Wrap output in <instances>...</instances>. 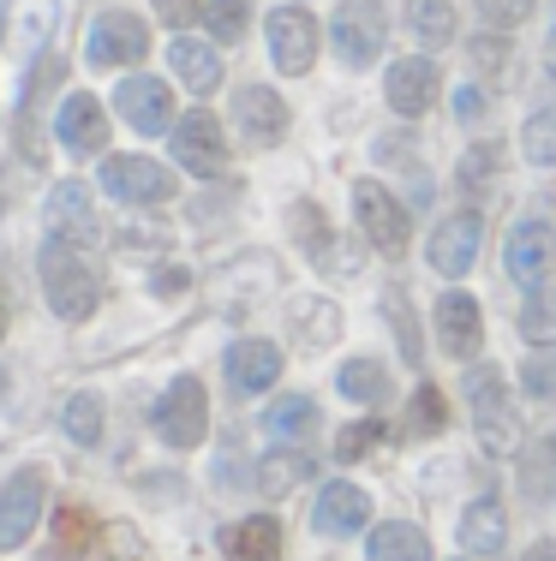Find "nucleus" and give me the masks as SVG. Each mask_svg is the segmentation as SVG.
I'll list each match as a JSON object with an SVG mask.
<instances>
[{"label":"nucleus","mask_w":556,"mask_h":561,"mask_svg":"<svg viewBox=\"0 0 556 561\" xmlns=\"http://www.w3.org/2000/svg\"><path fill=\"white\" fill-rule=\"evenodd\" d=\"M294 323H299V341H306V346H329V341H336V323H341V317H336V305L306 299V305L294 311Z\"/></svg>","instance_id":"nucleus-36"},{"label":"nucleus","mask_w":556,"mask_h":561,"mask_svg":"<svg viewBox=\"0 0 556 561\" xmlns=\"http://www.w3.org/2000/svg\"><path fill=\"white\" fill-rule=\"evenodd\" d=\"M90 538H97V514L90 507H78V502H66L60 514H55V556L60 561H78L90 550Z\"/></svg>","instance_id":"nucleus-28"},{"label":"nucleus","mask_w":556,"mask_h":561,"mask_svg":"<svg viewBox=\"0 0 556 561\" xmlns=\"http://www.w3.org/2000/svg\"><path fill=\"white\" fill-rule=\"evenodd\" d=\"M66 436L72 443H102V400L97 394H72L66 400Z\"/></svg>","instance_id":"nucleus-35"},{"label":"nucleus","mask_w":556,"mask_h":561,"mask_svg":"<svg viewBox=\"0 0 556 561\" xmlns=\"http://www.w3.org/2000/svg\"><path fill=\"white\" fill-rule=\"evenodd\" d=\"M521 335L533 346H556V287H538L521 305Z\"/></svg>","instance_id":"nucleus-32"},{"label":"nucleus","mask_w":556,"mask_h":561,"mask_svg":"<svg viewBox=\"0 0 556 561\" xmlns=\"http://www.w3.org/2000/svg\"><path fill=\"white\" fill-rule=\"evenodd\" d=\"M102 102L97 96H66L60 114H55V138L66 144L72 156H97L102 150Z\"/></svg>","instance_id":"nucleus-17"},{"label":"nucleus","mask_w":556,"mask_h":561,"mask_svg":"<svg viewBox=\"0 0 556 561\" xmlns=\"http://www.w3.org/2000/svg\"><path fill=\"white\" fill-rule=\"evenodd\" d=\"M48 233L72 239V245H90V239H97V216H90V197L78 180H66L48 192Z\"/></svg>","instance_id":"nucleus-20"},{"label":"nucleus","mask_w":556,"mask_h":561,"mask_svg":"<svg viewBox=\"0 0 556 561\" xmlns=\"http://www.w3.org/2000/svg\"><path fill=\"white\" fill-rule=\"evenodd\" d=\"M371 561H431V543L419 526L407 519H389V526L371 531Z\"/></svg>","instance_id":"nucleus-27"},{"label":"nucleus","mask_w":556,"mask_h":561,"mask_svg":"<svg viewBox=\"0 0 556 561\" xmlns=\"http://www.w3.org/2000/svg\"><path fill=\"white\" fill-rule=\"evenodd\" d=\"M551 466H556V436H551L545 448H538V460H533V478H526V484L538 490V484H545V472H551Z\"/></svg>","instance_id":"nucleus-45"},{"label":"nucleus","mask_w":556,"mask_h":561,"mask_svg":"<svg viewBox=\"0 0 556 561\" xmlns=\"http://www.w3.org/2000/svg\"><path fill=\"white\" fill-rule=\"evenodd\" d=\"M383 311L395 317V335H401L407 365H419V335H413V305H407V293H389V299H383Z\"/></svg>","instance_id":"nucleus-41"},{"label":"nucleus","mask_w":556,"mask_h":561,"mask_svg":"<svg viewBox=\"0 0 556 561\" xmlns=\"http://www.w3.org/2000/svg\"><path fill=\"white\" fill-rule=\"evenodd\" d=\"M436 341H443L449 358H479L485 323H479L473 293H443V299H436Z\"/></svg>","instance_id":"nucleus-13"},{"label":"nucleus","mask_w":556,"mask_h":561,"mask_svg":"<svg viewBox=\"0 0 556 561\" xmlns=\"http://www.w3.org/2000/svg\"><path fill=\"white\" fill-rule=\"evenodd\" d=\"M102 185H109V197L138 204V209L174 197V173L162 162H150V156H109V162H102Z\"/></svg>","instance_id":"nucleus-5"},{"label":"nucleus","mask_w":556,"mask_h":561,"mask_svg":"<svg viewBox=\"0 0 556 561\" xmlns=\"http://www.w3.org/2000/svg\"><path fill=\"white\" fill-rule=\"evenodd\" d=\"M43 293H48V305H55V317L84 323V317H97V305H102V270L84 257V245L48 239L43 245Z\"/></svg>","instance_id":"nucleus-1"},{"label":"nucleus","mask_w":556,"mask_h":561,"mask_svg":"<svg viewBox=\"0 0 556 561\" xmlns=\"http://www.w3.org/2000/svg\"><path fill=\"white\" fill-rule=\"evenodd\" d=\"M270 60L287 78H306L317 60V19L306 7H275L270 12Z\"/></svg>","instance_id":"nucleus-9"},{"label":"nucleus","mask_w":556,"mask_h":561,"mask_svg":"<svg viewBox=\"0 0 556 561\" xmlns=\"http://www.w3.org/2000/svg\"><path fill=\"white\" fill-rule=\"evenodd\" d=\"M329 43H336L341 66H371L383 55V7L377 0H348V7L336 12V24H329Z\"/></svg>","instance_id":"nucleus-6"},{"label":"nucleus","mask_w":556,"mask_h":561,"mask_svg":"<svg viewBox=\"0 0 556 561\" xmlns=\"http://www.w3.org/2000/svg\"><path fill=\"white\" fill-rule=\"evenodd\" d=\"M60 72L66 66L55 55H43L31 66V78H24V96H19V138L31 144V156H36V114H43V102H48V90L60 84Z\"/></svg>","instance_id":"nucleus-25"},{"label":"nucleus","mask_w":556,"mask_h":561,"mask_svg":"<svg viewBox=\"0 0 556 561\" xmlns=\"http://www.w3.org/2000/svg\"><path fill=\"white\" fill-rule=\"evenodd\" d=\"M479 12H485V24H502V31H509V24H521L526 12H533V0H479Z\"/></svg>","instance_id":"nucleus-42"},{"label":"nucleus","mask_w":556,"mask_h":561,"mask_svg":"<svg viewBox=\"0 0 556 561\" xmlns=\"http://www.w3.org/2000/svg\"><path fill=\"white\" fill-rule=\"evenodd\" d=\"M222 556L228 561H282V526L270 514H251V519H234L222 531Z\"/></svg>","instance_id":"nucleus-21"},{"label":"nucleus","mask_w":556,"mask_h":561,"mask_svg":"<svg viewBox=\"0 0 556 561\" xmlns=\"http://www.w3.org/2000/svg\"><path fill=\"white\" fill-rule=\"evenodd\" d=\"M275 377H282V353H275L270 341H234L228 346V382L240 394H263V389H275Z\"/></svg>","instance_id":"nucleus-16"},{"label":"nucleus","mask_w":556,"mask_h":561,"mask_svg":"<svg viewBox=\"0 0 556 561\" xmlns=\"http://www.w3.org/2000/svg\"><path fill=\"white\" fill-rule=\"evenodd\" d=\"M114 108H121L126 126H138V131H168L174 126V90L162 84V78H126L121 90H114Z\"/></svg>","instance_id":"nucleus-12"},{"label":"nucleus","mask_w":556,"mask_h":561,"mask_svg":"<svg viewBox=\"0 0 556 561\" xmlns=\"http://www.w3.org/2000/svg\"><path fill=\"white\" fill-rule=\"evenodd\" d=\"M545 66H551V78H556V36L545 43Z\"/></svg>","instance_id":"nucleus-48"},{"label":"nucleus","mask_w":556,"mask_h":561,"mask_svg":"<svg viewBox=\"0 0 556 561\" xmlns=\"http://www.w3.org/2000/svg\"><path fill=\"white\" fill-rule=\"evenodd\" d=\"M479 233H485V221L473 216V209H455L449 221H436V233H431V270L449 275V280H461V275L473 270V257H479Z\"/></svg>","instance_id":"nucleus-11"},{"label":"nucleus","mask_w":556,"mask_h":561,"mask_svg":"<svg viewBox=\"0 0 556 561\" xmlns=\"http://www.w3.org/2000/svg\"><path fill=\"white\" fill-rule=\"evenodd\" d=\"M156 436L168 448H197L209 436V400H204V382L197 377L168 382V394L156 400Z\"/></svg>","instance_id":"nucleus-3"},{"label":"nucleus","mask_w":556,"mask_h":561,"mask_svg":"<svg viewBox=\"0 0 556 561\" xmlns=\"http://www.w3.org/2000/svg\"><path fill=\"white\" fill-rule=\"evenodd\" d=\"M526 162H538V168H556V108H538L533 119H526Z\"/></svg>","instance_id":"nucleus-37"},{"label":"nucleus","mask_w":556,"mask_h":561,"mask_svg":"<svg viewBox=\"0 0 556 561\" xmlns=\"http://www.w3.org/2000/svg\"><path fill=\"white\" fill-rule=\"evenodd\" d=\"M521 382H526V394L533 400H556V346L551 353H533L521 365Z\"/></svg>","instance_id":"nucleus-39"},{"label":"nucleus","mask_w":556,"mask_h":561,"mask_svg":"<svg viewBox=\"0 0 556 561\" xmlns=\"http://www.w3.org/2000/svg\"><path fill=\"white\" fill-rule=\"evenodd\" d=\"M234 119L251 144H282L287 138V102L275 96L270 84H246L234 90Z\"/></svg>","instance_id":"nucleus-14"},{"label":"nucleus","mask_w":556,"mask_h":561,"mask_svg":"<svg viewBox=\"0 0 556 561\" xmlns=\"http://www.w3.org/2000/svg\"><path fill=\"white\" fill-rule=\"evenodd\" d=\"M204 19H209V36H216V43H240L246 19H251V0H204Z\"/></svg>","instance_id":"nucleus-34"},{"label":"nucleus","mask_w":556,"mask_h":561,"mask_svg":"<svg viewBox=\"0 0 556 561\" xmlns=\"http://www.w3.org/2000/svg\"><path fill=\"white\" fill-rule=\"evenodd\" d=\"M336 382H341V394H348V400H365V407L389 400V377H383V365H377V358H348Z\"/></svg>","instance_id":"nucleus-31"},{"label":"nucleus","mask_w":556,"mask_h":561,"mask_svg":"<svg viewBox=\"0 0 556 561\" xmlns=\"http://www.w3.org/2000/svg\"><path fill=\"white\" fill-rule=\"evenodd\" d=\"M485 114V96L479 90H461V119H479Z\"/></svg>","instance_id":"nucleus-46"},{"label":"nucleus","mask_w":556,"mask_h":561,"mask_svg":"<svg viewBox=\"0 0 556 561\" xmlns=\"http://www.w3.org/2000/svg\"><path fill=\"white\" fill-rule=\"evenodd\" d=\"M377 436H383V424L377 419H360V424H348V431H341L336 436V460H360V454H371V448H377Z\"/></svg>","instance_id":"nucleus-40"},{"label":"nucleus","mask_w":556,"mask_h":561,"mask_svg":"<svg viewBox=\"0 0 556 561\" xmlns=\"http://www.w3.org/2000/svg\"><path fill=\"white\" fill-rule=\"evenodd\" d=\"M174 156H180L185 173H197V180H216V173L228 168V138H222L216 114H209V108L185 114L180 126H174Z\"/></svg>","instance_id":"nucleus-10"},{"label":"nucleus","mask_w":556,"mask_h":561,"mask_svg":"<svg viewBox=\"0 0 556 561\" xmlns=\"http://www.w3.org/2000/svg\"><path fill=\"white\" fill-rule=\"evenodd\" d=\"M502 538H509V526H502V502L497 496H479L461 514V550L467 556H497Z\"/></svg>","instance_id":"nucleus-24"},{"label":"nucleus","mask_w":556,"mask_h":561,"mask_svg":"<svg viewBox=\"0 0 556 561\" xmlns=\"http://www.w3.org/2000/svg\"><path fill=\"white\" fill-rule=\"evenodd\" d=\"M497 173H502V156H497V144H479V150H473L467 162H461V173H455V180H461V192H473V197H479V192H491V180H497Z\"/></svg>","instance_id":"nucleus-38"},{"label":"nucleus","mask_w":556,"mask_h":561,"mask_svg":"<svg viewBox=\"0 0 556 561\" xmlns=\"http://www.w3.org/2000/svg\"><path fill=\"white\" fill-rule=\"evenodd\" d=\"M407 436H413V443H431L436 431H443L449 424V407H443V394H436V382H419L413 389V400H407Z\"/></svg>","instance_id":"nucleus-29"},{"label":"nucleus","mask_w":556,"mask_h":561,"mask_svg":"<svg viewBox=\"0 0 556 561\" xmlns=\"http://www.w3.org/2000/svg\"><path fill=\"white\" fill-rule=\"evenodd\" d=\"M144 48H150V31H144V19L138 12H126V7H114V12H102L97 24H90V66H138L144 60Z\"/></svg>","instance_id":"nucleus-8"},{"label":"nucleus","mask_w":556,"mask_h":561,"mask_svg":"<svg viewBox=\"0 0 556 561\" xmlns=\"http://www.w3.org/2000/svg\"><path fill=\"white\" fill-rule=\"evenodd\" d=\"M299 472H311L306 454H294V448H287V454H270V460L258 466V490H263V496H282V490L299 484Z\"/></svg>","instance_id":"nucleus-33"},{"label":"nucleus","mask_w":556,"mask_h":561,"mask_svg":"<svg viewBox=\"0 0 556 561\" xmlns=\"http://www.w3.org/2000/svg\"><path fill=\"white\" fill-rule=\"evenodd\" d=\"M156 12H162L168 24H192L197 12H204V0H156Z\"/></svg>","instance_id":"nucleus-44"},{"label":"nucleus","mask_w":556,"mask_h":561,"mask_svg":"<svg viewBox=\"0 0 556 561\" xmlns=\"http://www.w3.org/2000/svg\"><path fill=\"white\" fill-rule=\"evenodd\" d=\"M43 466H19V472L0 484V550H19L24 538L43 519Z\"/></svg>","instance_id":"nucleus-4"},{"label":"nucleus","mask_w":556,"mask_h":561,"mask_svg":"<svg viewBox=\"0 0 556 561\" xmlns=\"http://www.w3.org/2000/svg\"><path fill=\"white\" fill-rule=\"evenodd\" d=\"M185 287H192V275H185L180 263H168V270H156V275H150V293H162V299H180Z\"/></svg>","instance_id":"nucleus-43"},{"label":"nucleus","mask_w":556,"mask_h":561,"mask_svg":"<svg viewBox=\"0 0 556 561\" xmlns=\"http://www.w3.org/2000/svg\"><path fill=\"white\" fill-rule=\"evenodd\" d=\"M0 335H7V299H0Z\"/></svg>","instance_id":"nucleus-49"},{"label":"nucleus","mask_w":556,"mask_h":561,"mask_svg":"<svg viewBox=\"0 0 556 561\" xmlns=\"http://www.w3.org/2000/svg\"><path fill=\"white\" fill-rule=\"evenodd\" d=\"M526 561H556V543H551V538L533 543V550H526Z\"/></svg>","instance_id":"nucleus-47"},{"label":"nucleus","mask_w":556,"mask_h":561,"mask_svg":"<svg viewBox=\"0 0 556 561\" xmlns=\"http://www.w3.org/2000/svg\"><path fill=\"white\" fill-rule=\"evenodd\" d=\"M365 519H371V496H365V490L329 484L324 496H317V531H324V538H353Z\"/></svg>","instance_id":"nucleus-22"},{"label":"nucleus","mask_w":556,"mask_h":561,"mask_svg":"<svg viewBox=\"0 0 556 561\" xmlns=\"http://www.w3.org/2000/svg\"><path fill=\"white\" fill-rule=\"evenodd\" d=\"M509 270L521 280H545L556 270V233L551 221H521L509 233Z\"/></svg>","instance_id":"nucleus-19"},{"label":"nucleus","mask_w":556,"mask_h":561,"mask_svg":"<svg viewBox=\"0 0 556 561\" xmlns=\"http://www.w3.org/2000/svg\"><path fill=\"white\" fill-rule=\"evenodd\" d=\"M353 216H360V233L377 251H389V257L407 251V209L395 204L377 180H353Z\"/></svg>","instance_id":"nucleus-7"},{"label":"nucleus","mask_w":556,"mask_h":561,"mask_svg":"<svg viewBox=\"0 0 556 561\" xmlns=\"http://www.w3.org/2000/svg\"><path fill=\"white\" fill-rule=\"evenodd\" d=\"M55 36V0H7V48L31 60Z\"/></svg>","instance_id":"nucleus-18"},{"label":"nucleus","mask_w":556,"mask_h":561,"mask_svg":"<svg viewBox=\"0 0 556 561\" xmlns=\"http://www.w3.org/2000/svg\"><path fill=\"white\" fill-rule=\"evenodd\" d=\"M467 407H473V424H479V443L491 454H514L521 443V412H514L509 400V382H502V370L479 365L467 377Z\"/></svg>","instance_id":"nucleus-2"},{"label":"nucleus","mask_w":556,"mask_h":561,"mask_svg":"<svg viewBox=\"0 0 556 561\" xmlns=\"http://www.w3.org/2000/svg\"><path fill=\"white\" fill-rule=\"evenodd\" d=\"M263 424H270V436H282V443H311V431H317V400H311V394H282L270 412H263Z\"/></svg>","instance_id":"nucleus-26"},{"label":"nucleus","mask_w":556,"mask_h":561,"mask_svg":"<svg viewBox=\"0 0 556 561\" xmlns=\"http://www.w3.org/2000/svg\"><path fill=\"white\" fill-rule=\"evenodd\" d=\"M168 60H174L180 84L197 90V96H209V90L222 84V55H216L209 43H197V36H180V43L168 48Z\"/></svg>","instance_id":"nucleus-23"},{"label":"nucleus","mask_w":556,"mask_h":561,"mask_svg":"<svg viewBox=\"0 0 556 561\" xmlns=\"http://www.w3.org/2000/svg\"><path fill=\"white\" fill-rule=\"evenodd\" d=\"M407 24H413V36L431 48L455 43V7H449V0H413V7H407Z\"/></svg>","instance_id":"nucleus-30"},{"label":"nucleus","mask_w":556,"mask_h":561,"mask_svg":"<svg viewBox=\"0 0 556 561\" xmlns=\"http://www.w3.org/2000/svg\"><path fill=\"white\" fill-rule=\"evenodd\" d=\"M383 96H389V108L401 114V119H413V114H425L431 102H436V66L431 60H395L389 66V84H383Z\"/></svg>","instance_id":"nucleus-15"}]
</instances>
